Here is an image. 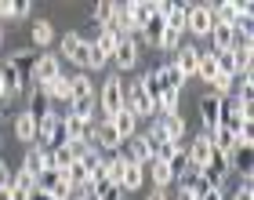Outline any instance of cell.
Instances as JSON below:
<instances>
[{"mask_svg": "<svg viewBox=\"0 0 254 200\" xmlns=\"http://www.w3.org/2000/svg\"><path fill=\"white\" fill-rule=\"evenodd\" d=\"M160 142H164V138H160L153 127H149V131H138V135L127 138V142L120 146V157H124V160H131V164H142V168H145V164L156 157V146H160Z\"/></svg>", "mask_w": 254, "mask_h": 200, "instance_id": "6da1fadb", "label": "cell"}, {"mask_svg": "<svg viewBox=\"0 0 254 200\" xmlns=\"http://www.w3.org/2000/svg\"><path fill=\"white\" fill-rule=\"evenodd\" d=\"M124 84H127V80H124L120 73H117V77H109V80H102V88H98V95H95L98 109H102L98 120H109L113 113H120V109H124Z\"/></svg>", "mask_w": 254, "mask_h": 200, "instance_id": "7a4b0ae2", "label": "cell"}, {"mask_svg": "<svg viewBox=\"0 0 254 200\" xmlns=\"http://www.w3.org/2000/svg\"><path fill=\"white\" fill-rule=\"evenodd\" d=\"M186 157H189V168H196V171L211 168V164H214V146H211V135L200 131V135L186 138Z\"/></svg>", "mask_w": 254, "mask_h": 200, "instance_id": "3957f363", "label": "cell"}, {"mask_svg": "<svg viewBox=\"0 0 254 200\" xmlns=\"http://www.w3.org/2000/svg\"><path fill=\"white\" fill-rule=\"evenodd\" d=\"M214 26V4H189V15H186V37L203 40Z\"/></svg>", "mask_w": 254, "mask_h": 200, "instance_id": "277c9868", "label": "cell"}, {"mask_svg": "<svg viewBox=\"0 0 254 200\" xmlns=\"http://www.w3.org/2000/svg\"><path fill=\"white\" fill-rule=\"evenodd\" d=\"M124 109H131L134 120H149V116H156V105L149 102V95L142 88H138V80L124 84Z\"/></svg>", "mask_w": 254, "mask_h": 200, "instance_id": "5b68a950", "label": "cell"}, {"mask_svg": "<svg viewBox=\"0 0 254 200\" xmlns=\"http://www.w3.org/2000/svg\"><path fill=\"white\" fill-rule=\"evenodd\" d=\"M153 131L164 138V142H186V116L182 113H156Z\"/></svg>", "mask_w": 254, "mask_h": 200, "instance_id": "8992f818", "label": "cell"}, {"mask_svg": "<svg viewBox=\"0 0 254 200\" xmlns=\"http://www.w3.org/2000/svg\"><path fill=\"white\" fill-rule=\"evenodd\" d=\"M62 73H65V69H62V58L59 55H37V66H33V80H37V88L59 80Z\"/></svg>", "mask_w": 254, "mask_h": 200, "instance_id": "52a82bcc", "label": "cell"}, {"mask_svg": "<svg viewBox=\"0 0 254 200\" xmlns=\"http://www.w3.org/2000/svg\"><path fill=\"white\" fill-rule=\"evenodd\" d=\"M109 62H117L120 73H131V69L138 66V37H124V40H120V48L113 51Z\"/></svg>", "mask_w": 254, "mask_h": 200, "instance_id": "ba28073f", "label": "cell"}, {"mask_svg": "<svg viewBox=\"0 0 254 200\" xmlns=\"http://www.w3.org/2000/svg\"><path fill=\"white\" fill-rule=\"evenodd\" d=\"M40 95L48 99L51 109H59V105H62V109H69V77L62 73L59 80H51V84H40Z\"/></svg>", "mask_w": 254, "mask_h": 200, "instance_id": "9c48e42d", "label": "cell"}, {"mask_svg": "<svg viewBox=\"0 0 254 200\" xmlns=\"http://www.w3.org/2000/svg\"><path fill=\"white\" fill-rule=\"evenodd\" d=\"M171 62H175V66L182 69V77H186V80H192V77H196V62H200V48L186 40L175 55H171Z\"/></svg>", "mask_w": 254, "mask_h": 200, "instance_id": "30bf717a", "label": "cell"}, {"mask_svg": "<svg viewBox=\"0 0 254 200\" xmlns=\"http://www.w3.org/2000/svg\"><path fill=\"white\" fill-rule=\"evenodd\" d=\"M0 84H4V91H7V99H15V95H22V91L29 88V77L26 73H18L11 62H0Z\"/></svg>", "mask_w": 254, "mask_h": 200, "instance_id": "8fae6325", "label": "cell"}, {"mask_svg": "<svg viewBox=\"0 0 254 200\" xmlns=\"http://www.w3.org/2000/svg\"><path fill=\"white\" fill-rule=\"evenodd\" d=\"M120 146H124V138L113 131V124L109 120H98V127H95V149L113 157V153H120Z\"/></svg>", "mask_w": 254, "mask_h": 200, "instance_id": "7c38bea8", "label": "cell"}, {"mask_svg": "<svg viewBox=\"0 0 254 200\" xmlns=\"http://www.w3.org/2000/svg\"><path fill=\"white\" fill-rule=\"evenodd\" d=\"M222 105H225V99L211 95V91L200 99V120H203V131H214V127H218V120H222Z\"/></svg>", "mask_w": 254, "mask_h": 200, "instance_id": "4fadbf2b", "label": "cell"}, {"mask_svg": "<svg viewBox=\"0 0 254 200\" xmlns=\"http://www.w3.org/2000/svg\"><path fill=\"white\" fill-rule=\"evenodd\" d=\"M95 95H98V88H95V80H91V73H73L69 77V102H87Z\"/></svg>", "mask_w": 254, "mask_h": 200, "instance_id": "5bb4252c", "label": "cell"}, {"mask_svg": "<svg viewBox=\"0 0 254 200\" xmlns=\"http://www.w3.org/2000/svg\"><path fill=\"white\" fill-rule=\"evenodd\" d=\"M15 138H18V142H26V146L37 142V116H33L29 109H22L15 116Z\"/></svg>", "mask_w": 254, "mask_h": 200, "instance_id": "9a60e30c", "label": "cell"}, {"mask_svg": "<svg viewBox=\"0 0 254 200\" xmlns=\"http://www.w3.org/2000/svg\"><path fill=\"white\" fill-rule=\"evenodd\" d=\"M142 186H145V168H142V164L124 160V179H120V190H124V193H138Z\"/></svg>", "mask_w": 254, "mask_h": 200, "instance_id": "2e32d148", "label": "cell"}, {"mask_svg": "<svg viewBox=\"0 0 254 200\" xmlns=\"http://www.w3.org/2000/svg\"><path fill=\"white\" fill-rule=\"evenodd\" d=\"M145 175H149V182H153V190H167V186L175 182V171H171L164 160H149L145 164Z\"/></svg>", "mask_w": 254, "mask_h": 200, "instance_id": "e0dca14e", "label": "cell"}, {"mask_svg": "<svg viewBox=\"0 0 254 200\" xmlns=\"http://www.w3.org/2000/svg\"><path fill=\"white\" fill-rule=\"evenodd\" d=\"M109 124H113V131H117V135L124 138V142H127L131 135H138V120H134V113H131V109L113 113V116H109Z\"/></svg>", "mask_w": 254, "mask_h": 200, "instance_id": "ac0fdd59", "label": "cell"}, {"mask_svg": "<svg viewBox=\"0 0 254 200\" xmlns=\"http://www.w3.org/2000/svg\"><path fill=\"white\" fill-rule=\"evenodd\" d=\"M120 40H124V33H117V29H98V37L91 40V44H95L106 58H113V51L120 48Z\"/></svg>", "mask_w": 254, "mask_h": 200, "instance_id": "d6986e66", "label": "cell"}, {"mask_svg": "<svg viewBox=\"0 0 254 200\" xmlns=\"http://www.w3.org/2000/svg\"><path fill=\"white\" fill-rule=\"evenodd\" d=\"M218 77V66H214V51H200V62H196V80L211 84Z\"/></svg>", "mask_w": 254, "mask_h": 200, "instance_id": "ffe728a7", "label": "cell"}, {"mask_svg": "<svg viewBox=\"0 0 254 200\" xmlns=\"http://www.w3.org/2000/svg\"><path fill=\"white\" fill-rule=\"evenodd\" d=\"M51 40H55V26H51L48 18H37V22H33V44H37V48L44 51Z\"/></svg>", "mask_w": 254, "mask_h": 200, "instance_id": "44dd1931", "label": "cell"}, {"mask_svg": "<svg viewBox=\"0 0 254 200\" xmlns=\"http://www.w3.org/2000/svg\"><path fill=\"white\" fill-rule=\"evenodd\" d=\"M156 69H160V80H164L167 88H175V91L186 88V77H182V69L175 62H164V66H156Z\"/></svg>", "mask_w": 254, "mask_h": 200, "instance_id": "7402d4cb", "label": "cell"}, {"mask_svg": "<svg viewBox=\"0 0 254 200\" xmlns=\"http://www.w3.org/2000/svg\"><path fill=\"white\" fill-rule=\"evenodd\" d=\"M156 113H182V91L167 88L164 95L156 99Z\"/></svg>", "mask_w": 254, "mask_h": 200, "instance_id": "603a6c76", "label": "cell"}, {"mask_svg": "<svg viewBox=\"0 0 254 200\" xmlns=\"http://www.w3.org/2000/svg\"><path fill=\"white\" fill-rule=\"evenodd\" d=\"M7 62L15 66L18 73H26V77L33 80V66H37V51H15V55L7 58Z\"/></svg>", "mask_w": 254, "mask_h": 200, "instance_id": "cb8c5ba5", "label": "cell"}, {"mask_svg": "<svg viewBox=\"0 0 254 200\" xmlns=\"http://www.w3.org/2000/svg\"><path fill=\"white\" fill-rule=\"evenodd\" d=\"M80 44H84V37H80L76 29H69L65 37L59 40V58H62V62H69V58H73V51L80 48Z\"/></svg>", "mask_w": 254, "mask_h": 200, "instance_id": "d4e9b609", "label": "cell"}, {"mask_svg": "<svg viewBox=\"0 0 254 200\" xmlns=\"http://www.w3.org/2000/svg\"><path fill=\"white\" fill-rule=\"evenodd\" d=\"M182 44H186V33H178V29H164V37H160L156 48H160V51H167V55H175Z\"/></svg>", "mask_w": 254, "mask_h": 200, "instance_id": "484cf974", "label": "cell"}, {"mask_svg": "<svg viewBox=\"0 0 254 200\" xmlns=\"http://www.w3.org/2000/svg\"><path fill=\"white\" fill-rule=\"evenodd\" d=\"M69 62L76 66V73H87V69H91V40L80 44V48L73 51V58H69Z\"/></svg>", "mask_w": 254, "mask_h": 200, "instance_id": "4316f807", "label": "cell"}, {"mask_svg": "<svg viewBox=\"0 0 254 200\" xmlns=\"http://www.w3.org/2000/svg\"><path fill=\"white\" fill-rule=\"evenodd\" d=\"M186 15H189V4H178V0H175V11L167 15V29L186 33Z\"/></svg>", "mask_w": 254, "mask_h": 200, "instance_id": "83f0119b", "label": "cell"}, {"mask_svg": "<svg viewBox=\"0 0 254 200\" xmlns=\"http://www.w3.org/2000/svg\"><path fill=\"white\" fill-rule=\"evenodd\" d=\"M214 66H218V73H222V77H233L236 80V58H233V51H218L214 55Z\"/></svg>", "mask_w": 254, "mask_h": 200, "instance_id": "f1b7e54d", "label": "cell"}, {"mask_svg": "<svg viewBox=\"0 0 254 200\" xmlns=\"http://www.w3.org/2000/svg\"><path fill=\"white\" fill-rule=\"evenodd\" d=\"M233 88H236L233 77H222V73H218V77L211 80V95H218V99H229V95H233Z\"/></svg>", "mask_w": 254, "mask_h": 200, "instance_id": "f546056e", "label": "cell"}, {"mask_svg": "<svg viewBox=\"0 0 254 200\" xmlns=\"http://www.w3.org/2000/svg\"><path fill=\"white\" fill-rule=\"evenodd\" d=\"M51 157H55V171H65L69 164H76V160H73V149H69V142H65V146H55V149H51Z\"/></svg>", "mask_w": 254, "mask_h": 200, "instance_id": "4dcf8cb0", "label": "cell"}, {"mask_svg": "<svg viewBox=\"0 0 254 200\" xmlns=\"http://www.w3.org/2000/svg\"><path fill=\"white\" fill-rule=\"evenodd\" d=\"M22 171L40 175V146H29V149H26V157H22Z\"/></svg>", "mask_w": 254, "mask_h": 200, "instance_id": "1f68e13d", "label": "cell"}, {"mask_svg": "<svg viewBox=\"0 0 254 200\" xmlns=\"http://www.w3.org/2000/svg\"><path fill=\"white\" fill-rule=\"evenodd\" d=\"M33 15V4L29 0H18V4H11V18H29Z\"/></svg>", "mask_w": 254, "mask_h": 200, "instance_id": "d6a6232c", "label": "cell"}, {"mask_svg": "<svg viewBox=\"0 0 254 200\" xmlns=\"http://www.w3.org/2000/svg\"><path fill=\"white\" fill-rule=\"evenodd\" d=\"M55 171V157H51V149H40V175H48Z\"/></svg>", "mask_w": 254, "mask_h": 200, "instance_id": "836d02e7", "label": "cell"}, {"mask_svg": "<svg viewBox=\"0 0 254 200\" xmlns=\"http://www.w3.org/2000/svg\"><path fill=\"white\" fill-rule=\"evenodd\" d=\"M4 186H11V168L0 160V190H4Z\"/></svg>", "mask_w": 254, "mask_h": 200, "instance_id": "e575fe53", "label": "cell"}, {"mask_svg": "<svg viewBox=\"0 0 254 200\" xmlns=\"http://www.w3.org/2000/svg\"><path fill=\"white\" fill-rule=\"evenodd\" d=\"M145 200H171V193H167V190H149Z\"/></svg>", "mask_w": 254, "mask_h": 200, "instance_id": "d590c367", "label": "cell"}, {"mask_svg": "<svg viewBox=\"0 0 254 200\" xmlns=\"http://www.w3.org/2000/svg\"><path fill=\"white\" fill-rule=\"evenodd\" d=\"M0 200H15V193H11V186H4V190H0Z\"/></svg>", "mask_w": 254, "mask_h": 200, "instance_id": "8d00e7d4", "label": "cell"}, {"mask_svg": "<svg viewBox=\"0 0 254 200\" xmlns=\"http://www.w3.org/2000/svg\"><path fill=\"white\" fill-rule=\"evenodd\" d=\"M4 40H7V33H4V22H0V51H4Z\"/></svg>", "mask_w": 254, "mask_h": 200, "instance_id": "74e56055", "label": "cell"}, {"mask_svg": "<svg viewBox=\"0 0 254 200\" xmlns=\"http://www.w3.org/2000/svg\"><path fill=\"white\" fill-rule=\"evenodd\" d=\"M4 99H7V91H4V84H0V105H4Z\"/></svg>", "mask_w": 254, "mask_h": 200, "instance_id": "f35d334b", "label": "cell"}, {"mask_svg": "<svg viewBox=\"0 0 254 200\" xmlns=\"http://www.w3.org/2000/svg\"><path fill=\"white\" fill-rule=\"evenodd\" d=\"M0 127H4V113H0Z\"/></svg>", "mask_w": 254, "mask_h": 200, "instance_id": "ab89813d", "label": "cell"}]
</instances>
